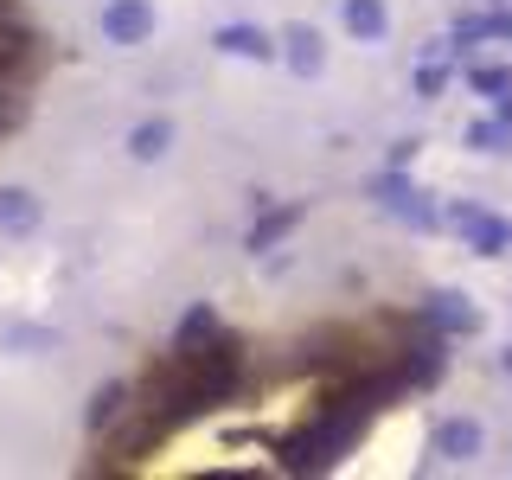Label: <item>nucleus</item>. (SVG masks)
<instances>
[{
  "label": "nucleus",
  "instance_id": "1",
  "mask_svg": "<svg viewBox=\"0 0 512 480\" xmlns=\"http://www.w3.org/2000/svg\"><path fill=\"white\" fill-rule=\"evenodd\" d=\"M103 32H109L116 45H141V39L154 32V13L141 7V0H116V7L103 13Z\"/></svg>",
  "mask_w": 512,
  "mask_h": 480
},
{
  "label": "nucleus",
  "instance_id": "2",
  "mask_svg": "<svg viewBox=\"0 0 512 480\" xmlns=\"http://www.w3.org/2000/svg\"><path fill=\"white\" fill-rule=\"evenodd\" d=\"M39 224V199L26 186H0V231H32Z\"/></svg>",
  "mask_w": 512,
  "mask_h": 480
},
{
  "label": "nucleus",
  "instance_id": "3",
  "mask_svg": "<svg viewBox=\"0 0 512 480\" xmlns=\"http://www.w3.org/2000/svg\"><path fill=\"white\" fill-rule=\"evenodd\" d=\"M167 141H173V122H141L128 148H135L141 160H154V154H167Z\"/></svg>",
  "mask_w": 512,
  "mask_h": 480
},
{
  "label": "nucleus",
  "instance_id": "4",
  "mask_svg": "<svg viewBox=\"0 0 512 480\" xmlns=\"http://www.w3.org/2000/svg\"><path fill=\"white\" fill-rule=\"evenodd\" d=\"M218 45H224V52H244V58H263L269 52V39H263V32H250V26H224Z\"/></svg>",
  "mask_w": 512,
  "mask_h": 480
},
{
  "label": "nucleus",
  "instance_id": "5",
  "mask_svg": "<svg viewBox=\"0 0 512 480\" xmlns=\"http://www.w3.org/2000/svg\"><path fill=\"white\" fill-rule=\"evenodd\" d=\"M122 397H128V391H122V384H103V391H96V404H90V429H103V423H109V416H116V410H122Z\"/></svg>",
  "mask_w": 512,
  "mask_h": 480
},
{
  "label": "nucleus",
  "instance_id": "6",
  "mask_svg": "<svg viewBox=\"0 0 512 480\" xmlns=\"http://www.w3.org/2000/svg\"><path fill=\"white\" fill-rule=\"evenodd\" d=\"M346 26H352V32H378V26H384L378 0H352V7H346Z\"/></svg>",
  "mask_w": 512,
  "mask_h": 480
},
{
  "label": "nucleus",
  "instance_id": "7",
  "mask_svg": "<svg viewBox=\"0 0 512 480\" xmlns=\"http://www.w3.org/2000/svg\"><path fill=\"white\" fill-rule=\"evenodd\" d=\"M295 64H301V71H314V64H320V52H314V32H295Z\"/></svg>",
  "mask_w": 512,
  "mask_h": 480
}]
</instances>
